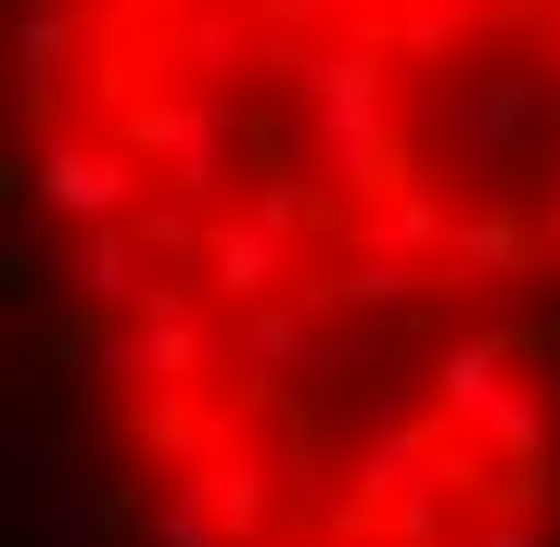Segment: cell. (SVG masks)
I'll list each match as a JSON object with an SVG mask.
<instances>
[{
    "label": "cell",
    "mask_w": 560,
    "mask_h": 547,
    "mask_svg": "<svg viewBox=\"0 0 560 547\" xmlns=\"http://www.w3.org/2000/svg\"><path fill=\"white\" fill-rule=\"evenodd\" d=\"M13 268L115 547H560V0H13Z\"/></svg>",
    "instance_id": "obj_1"
}]
</instances>
